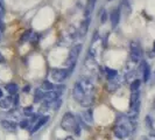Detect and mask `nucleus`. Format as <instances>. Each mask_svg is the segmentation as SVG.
Segmentation results:
<instances>
[{
	"label": "nucleus",
	"instance_id": "27",
	"mask_svg": "<svg viewBox=\"0 0 155 140\" xmlns=\"http://www.w3.org/2000/svg\"><path fill=\"white\" fill-rule=\"evenodd\" d=\"M25 112H26V113H29V112H31V108H28V109H25Z\"/></svg>",
	"mask_w": 155,
	"mask_h": 140
},
{
	"label": "nucleus",
	"instance_id": "31",
	"mask_svg": "<svg viewBox=\"0 0 155 140\" xmlns=\"http://www.w3.org/2000/svg\"><path fill=\"white\" fill-rule=\"evenodd\" d=\"M0 2H2V0H0Z\"/></svg>",
	"mask_w": 155,
	"mask_h": 140
},
{
	"label": "nucleus",
	"instance_id": "22",
	"mask_svg": "<svg viewBox=\"0 0 155 140\" xmlns=\"http://www.w3.org/2000/svg\"><path fill=\"white\" fill-rule=\"evenodd\" d=\"M101 22L104 23L105 21H106V11L105 9H101Z\"/></svg>",
	"mask_w": 155,
	"mask_h": 140
},
{
	"label": "nucleus",
	"instance_id": "3",
	"mask_svg": "<svg viewBox=\"0 0 155 140\" xmlns=\"http://www.w3.org/2000/svg\"><path fill=\"white\" fill-rule=\"evenodd\" d=\"M113 132H114V135H116L118 139H126V138L131 134V132H130L126 127H124V126H121V125H119V124L114 125Z\"/></svg>",
	"mask_w": 155,
	"mask_h": 140
},
{
	"label": "nucleus",
	"instance_id": "2",
	"mask_svg": "<svg viewBox=\"0 0 155 140\" xmlns=\"http://www.w3.org/2000/svg\"><path fill=\"white\" fill-rule=\"evenodd\" d=\"M69 72L70 70L67 69H54L51 70V72H50V78L55 82L61 83L64 79H67V77L69 76Z\"/></svg>",
	"mask_w": 155,
	"mask_h": 140
},
{
	"label": "nucleus",
	"instance_id": "14",
	"mask_svg": "<svg viewBox=\"0 0 155 140\" xmlns=\"http://www.w3.org/2000/svg\"><path fill=\"white\" fill-rule=\"evenodd\" d=\"M111 23H112V26L113 27H116L117 25H118V22H119V19H120V12H119V9L117 8V9H114L112 13H111Z\"/></svg>",
	"mask_w": 155,
	"mask_h": 140
},
{
	"label": "nucleus",
	"instance_id": "15",
	"mask_svg": "<svg viewBox=\"0 0 155 140\" xmlns=\"http://www.w3.org/2000/svg\"><path fill=\"white\" fill-rule=\"evenodd\" d=\"M18 85H16L15 83H9V84H7L6 85V90H7V92L9 93V95H15L16 92H18Z\"/></svg>",
	"mask_w": 155,
	"mask_h": 140
},
{
	"label": "nucleus",
	"instance_id": "10",
	"mask_svg": "<svg viewBox=\"0 0 155 140\" xmlns=\"http://www.w3.org/2000/svg\"><path fill=\"white\" fill-rule=\"evenodd\" d=\"M81 119L87 125L92 124V112L90 110H85L83 112H81Z\"/></svg>",
	"mask_w": 155,
	"mask_h": 140
},
{
	"label": "nucleus",
	"instance_id": "16",
	"mask_svg": "<svg viewBox=\"0 0 155 140\" xmlns=\"http://www.w3.org/2000/svg\"><path fill=\"white\" fill-rule=\"evenodd\" d=\"M43 96H45V92L42 91V89H36L34 102H35V103H39L40 101H42V99H43Z\"/></svg>",
	"mask_w": 155,
	"mask_h": 140
},
{
	"label": "nucleus",
	"instance_id": "12",
	"mask_svg": "<svg viewBox=\"0 0 155 140\" xmlns=\"http://www.w3.org/2000/svg\"><path fill=\"white\" fill-rule=\"evenodd\" d=\"M1 126L4 130H7V131H14L16 128V124L15 122H12V120H1Z\"/></svg>",
	"mask_w": 155,
	"mask_h": 140
},
{
	"label": "nucleus",
	"instance_id": "17",
	"mask_svg": "<svg viewBox=\"0 0 155 140\" xmlns=\"http://www.w3.org/2000/svg\"><path fill=\"white\" fill-rule=\"evenodd\" d=\"M140 79H134L132 83H131V91L132 92H135V91H139V88H140Z\"/></svg>",
	"mask_w": 155,
	"mask_h": 140
},
{
	"label": "nucleus",
	"instance_id": "19",
	"mask_svg": "<svg viewBox=\"0 0 155 140\" xmlns=\"http://www.w3.org/2000/svg\"><path fill=\"white\" fill-rule=\"evenodd\" d=\"M4 14H5V8H4L2 2H0V26L1 27H2V18H4Z\"/></svg>",
	"mask_w": 155,
	"mask_h": 140
},
{
	"label": "nucleus",
	"instance_id": "24",
	"mask_svg": "<svg viewBox=\"0 0 155 140\" xmlns=\"http://www.w3.org/2000/svg\"><path fill=\"white\" fill-rule=\"evenodd\" d=\"M31 31L26 32V33H25V34H23L22 39H21V42H23V41H25V40H26V39H28V38H29V36H31Z\"/></svg>",
	"mask_w": 155,
	"mask_h": 140
},
{
	"label": "nucleus",
	"instance_id": "6",
	"mask_svg": "<svg viewBox=\"0 0 155 140\" xmlns=\"http://www.w3.org/2000/svg\"><path fill=\"white\" fill-rule=\"evenodd\" d=\"M72 93H74L75 99H76L77 102H79V103H82V102L84 101V98L86 97V95L84 93V91H83L82 86L79 85L78 83H76L75 86H74V91H72Z\"/></svg>",
	"mask_w": 155,
	"mask_h": 140
},
{
	"label": "nucleus",
	"instance_id": "8",
	"mask_svg": "<svg viewBox=\"0 0 155 140\" xmlns=\"http://www.w3.org/2000/svg\"><path fill=\"white\" fill-rule=\"evenodd\" d=\"M48 119H49V117L48 116H43V117H40L39 119L34 123V124L31 125L33 127H31V133H35L36 131H39L40 128L43 126V125L46 124L47 122H48Z\"/></svg>",
	"mask_w": 155,
	"mask_h": 140
},
{
	"label": "nucleus",
	"instance_id": "1",
	"mask_svg": "<svg viewBox=\"0 0 155 140\" xmlns=\"http://www.w3.org/2000/svg\"><path fill=\"white\" fill-rule=\"evenodd\" d=\"M61 126L64 131L70 133H76L79 134V126L76 123V119L75 117L72 116L71 113H65L62 118V122H61Z\"/></svg>",
	"mask_w": 155,
	"mask_h": 140
},
{
	"label": "nucleus",
	"instance_id": "21",
	"mask_svg": "<svg viewBox=\"0 0 155 140\" xmlns=\"http://www.w3.org/2000/svg\"><path fill=\"white\" fill-rule=\"evenodd\" d=\"M64 90H65V86L64 85H57L54 88V91H56L58 95H61L62 92H64Z\"/></svg>",
	"mask_w": 155,
	"mask_h": 140
},
{
	"label": "nucleus",
	"instance_id": "23",
	"mask_svg": "<svg viewBox=\"0 0 155 140\" xmlns=\"http://www.w3.org/2000/svg\"><path fill=\"white\" fill-rule=\"evenodd\" d=\"M28 126H29V122H28L27 119H26V120H22V122L20 123V127H21V128H27Z\"/></svg>",
	"mask_w": 155,
	"mask_h": 140
},
{
	"label": "nucleus",
	"instance_id": "13",
	"mask_svg": "<svg viewBox=\"0 0 155 140\" xmlns=\"http://www.w3.org/2000/svg\"><path fill=\"white\" fill-rule=\"evenodd\" d=\"M13 105V98L12 97H6L0 99V108L2 109H9Z\"/></svg>",
	"mask_w": 155,
	"mask_h": 140
},
{
	"label": "nucleus",
	"instance_id": "32",
	"mask_svg": "<svg viewBox=\"0 0 155 140\" xmlns=\"http://www.w3.org/2000/svg\"><path fill=\"white\" fill-rule=\"evenodd\" d=\"M154 49H155V43H154Z\"/></svg>",
	"mask_w": 155,
	"mask_h": 140
},
{
	"label": "nucleus",
	"instance_id": "28",
	"mask_svg": "<svg viewBox=\"0 0 155 140\" xmlns=\"http://www.w3.org/2000/svg\"><path fill=\"white\" fill-rule=\"evenodd\" d=\"M152 84H155V71L154 74H153V82H152Z\"/></svg>",
	"mask_w": 155,
	"mask_h": 140
},
{
	"label": "nucleus",
	"instance_id": "11",
	"mask_svg": "<svg viewBox=\"0 0 155 140\" xmlns=\"http://www.w3.org/2000/svg\"><path fill=\"white\" fill-rule=\"evenodd\" d=\"M141 69H142V78H143V82L147 83L149 81V77H150V68L146 62H142V65H141Z\"/></svg>",
	"mask_w": 155,
	"mask_h": 140
},
{
	"label": "nucleus",
	"instance_id": "7",
	"mask_svg": "<svg viewBox=\"0 0 155 140\" xmlns=\"http://www.w3.org/2000/svg\"><path fill=\"white\" fill-rule=\"evenodd\" d=\"M77 83L82 86V89H83V91H84V93H85L86 96H91V92H92V90H93V85L89 79H83V78H82Z\"/></svg>",
	"mask_w": 155,
	"mask_h": 140
},
{
	"label": "nucleus",
	"instance_id": "29",
	"mask_svg": "<svg viewBox=\"0 0 155 140\" xmlns=\"http://www.w3.org/2000/svg\"><path fill=\"white\" fill-rule=\"evenodd\" d=\"M23 91H29V86H25V89H23Z\"/></svg>",
	"mask_w": 155,
	"mask_h": 140
},
{
	"label": "nucleus",
	"instance_id": "5",
	"mask_svg": "<svg viewBox=\"0 0 155 140\" xmlns=\"http://www.w3.org/2000/svg\"><path fill=\"white\" fill-rule=\"evenodd\" d=\"M141 57H142V52H141L140 47L138 45H135V43H133L132 49H131V58H132V61L134 63H138L141 60Z\"/></svg>",
	"mask_w": 155,
	"mask_h": 140
},
{
	"label": "nucleus",
	"instance_id": "26",
	"mask_svg": "<svg viewBox=\"0 0 155 140\" xmlns=\"http://www.w3.org/2000/svg\"><path fill=\"white\" fill-rule=\"evenodd\" d=\"M2 62H5V57H4L2 54L0 53V63H2Z\"/></svg>",
	"mask_w": 155,
	"mask_h": 140
},
{
	"label": "nucleus",
	"instance_id": "30",
	"mask_svg": "<svg viewBox=\"0 0 155 140\" xmlns=\"http://www.w3.org/2000/svg\"><path fill=\"white\" fill-rule=\"evenodd\" d=\"M0 98H2V90L0 89Z\"/></svg>",
	"mask_w": 155,
	"mask_h": 140
},
{
	"label": "nucleus",
	"instance_id": "20",
	"mask_svg": "<svg viewBox=\"0 0 155 140\" xmlns=\"http://www.w3.org/2000/svg\"><path fill=\"white\" fill-rule=\"evenodd\" d=\"M106 72H107V75H109V78H111V79L117 76V71L116 70H113V69L106 68Z\"/></svg>",
	"mask_w": 155,
	"mask_h": 140
},
{
	"label": "nucleus",
	"instance_id": "4",
	"mask_svg": "<svg viewBox=\"0 0 155 140\" xmlns=\"http://www.w3.org/2000/svg\"><path fill=\"white\" fill-rule=\"evenodd\" d=\"M81 49H82V46L81 45H78V46H75L72 49H71V52H70V55H69V64H70V69H72L74 68V65H75V62H76V60H77L78 55H79V52H81Z\"/></svg>",
	"mask_w": 155,
	"mask_h": 140
},
{
	"label": "nucleus",
	"instance_id": "25",
	"mask_svg": "<svg viewBox=\"0 0 155 140\" xmlns=\"http://www.w3.org/2000/svg\"><path fill=\"white\" fill-rule=\"evenodd\" d=\"M145 140H155V134H150V135H148Z\"/></svg>",
	"mask_w": 155,
	"mask_h": 140
},
{
	"label": "nucleus",
	"instance_id": "18",
	"mask_svg": "<svg viewBox=\"0 0 155 140\" xmlns=\"http://www.w3.org/2000/svg\"><path fill=\"white\" fill-rule=\"evenodd\" d=\"M42 90H46L47 92H48V91H53V90H54V85H53L50 82L46 81V82H43V84H42Z\"/></svg>",
	"mask_w": 155,
	"mask_h": 140
},
{
	"label": "nucleus",
	"instance_id": "9",
	"mask_svg": "<svg viewBox=\"0 0 155 140\" xmlns=\"http://www.w3.org/2000/svg\"><path fill=\"white\" fill-rule=\"evenodd\" d=\"M58 97H60V95L53 90V91H48V92L45 93L43 101L48 103V104H51V103H55L56 101H58Z\"/></svg>",
	"mask_w": 155,
	"mask_h": 140
}]
</instances>
